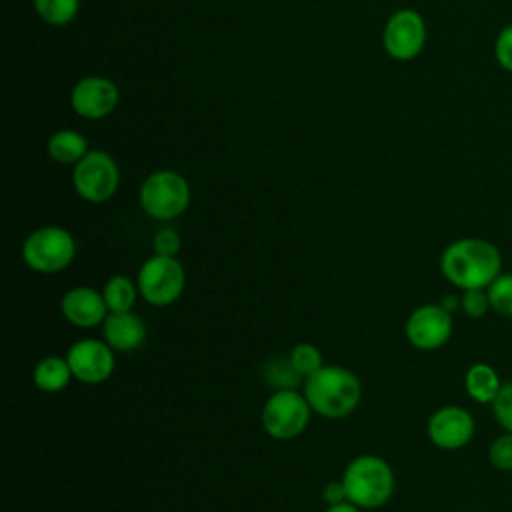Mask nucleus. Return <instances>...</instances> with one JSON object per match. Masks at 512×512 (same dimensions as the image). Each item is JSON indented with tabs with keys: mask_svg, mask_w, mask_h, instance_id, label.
Wrapping results in <instances>:
<instances>
[{
	"mask_svg": "<svg viewBox=\"0 0 512 512\" xmlns=\"http://www.w3.org/2000/svg\"><path fill=\"white\" fill-rule=\"evenodd\" d=\"M500 250L482 238H460L450 242L440 256L442 276L460 290L488 288L500 274Z\"/></svg>",
	"mask_w": 512,
	"mask_h": 512,
	"instance_id": "nucleus-1",
	"label": "nucleus"
},
{
	"mask_svg": "<svg viewBox=\"0 0 512 512\" xmlns=\"http://www.w3.org/2000/svg\"><path fill=\"white\" fill-rule=\"evenodd\" d=\"M304 396L312 412L324 418H344L356 410L362 386L352 370L330 364L306 378Z\"/></svg>",
	"mask_w": 512,
	"mask_h": 512,
	"instance_id": "nucleus-2",
	"label": "nucleus"
},
{
	"mask_svg": "<svg viewBox=\"0 0 512 512\" xmlns=\"http://www.w3.org/2000/svg\"><path fill=\"white\" fill-rule=\"evenodd\" d=\"M342 484L346 488V498L358 508H380L394 492V472L390 464L374 454L356 456L348 462Z\"/></svg>",
	"mask_w": 512,
	"mask_h": 512,
	"instance_id": "nucleus-3",
	"label": "nucleus"
},
{
	"mask_svg": "<svg viewBox=\"0 0 512 512\" xmlns=\"http://www.w3.org/2000/svg\"><path fill=\"white\" fill-rule=\"evenodd\" d=\"M76 256L74 236L60 226L36 228L22 244L24 264L40 274H54L72 264Z\"/></svg>",
	"mask_w": 512,
	"mask_h": 512,
	"instance_id": "nucleus-4",
	"label": "nucleus"
},
{
	"mask_svg": "<svg viewBox=\"0 0 512 512\" xmlns=\"http://www.w3.org/2000/svg\"><path fill=\"white\" fill-rule=\"evenodd\" d=\"M140 206L154 220H172L190 204V186L174 170L152 172L140 186Z\"/></svg>",
	"mask_w": 512,
	"mask_h": 512,
	"instance_id": "nucleus-5",
	"label": "nucleus"
},
{
	"mask_svg": "<svg viewBox=\"0 0 512 512\" xmlns=\"http://www.w3.org/2000/svg\"><path fill=\"white\" fill-rule=\"evenodd\" d=\"M140 296L152 306L174 304L186 286L184 266L176 256H150L136 276Z\"/></svg>",
	"mask_w": 512,
	"mask_h": 512,
	"instance_id": "nucleus-6",
	"label": "nucleus"
},
{
	"mask_svg": "<svg viewBox=\"0 0 512 512\" xmlns=\"http://www.w3.org/2000/svg\"><path fill=\"white\" fill-rule=\"evenodd\" d=\"M310 404L296 388L276 390L262 408V426L274 440H292L304 432L310 420Z\"/></svg>",
	"mask_w": 512,
	"mask_h": 512,
	"instance_id": "nucleus-7",
	"label": "nucleus"
},
{
	"mask_svg": "<svg viewBox=\"0 0 512 512\" xmlns=\"http://www.w3.org/2000/svg\"><path fill=\"white\" fill-rule=\"evenodd\" d=\"M72 184L80 198L100 204L110 200L118 190L120 172L108 152L90 150L80 162L74 164Z\"/></svg>",
	"mask_w": 512,
	"mask_h": 512,
	"instance_id": "nucleus-8",
	"label": "nucleus"
},
{
	"mask_svg": "<svg viewBox=\"0 0 512 512\" xmlns=\"http://www.w3.org/2000/svg\"><path fill=\"white\" fill-rule=\"evenodd\" d=\"M382 42L394 60L406 62L416 58L426 44V22L422 14L412 8L396 10L384 26Z\"/></svg>",
	"mask_w": 512,
	"mask_h": 512,
	"instance_id": "nucleus-9",
	"label": "nucleus"
},
{
	"mask_svg": "<svg viewBox=\"0 0 512 512\" xmlns=\"http://www.w3.org/2000/svg\"><path fill=\"white\" fill-rule=\"evenodd\" d=\"M408 342L418 350H438L452 336V312L442 304H424L412 310L404 326Z\"/></svg>",
	"mask_w": 512,
	"mask_h": 512,
	"instance_id": "nucleus-10",
	"label": "nucleus"
},
{
	"mask_svg": "<svg viewBox=\"0 0 512 512\" xmlns=\"http://www.w3.org/2000/svg\"><path fill=\"white\" fill-rule=\"evenodd\" d=\"M66 360L70 364L72 376L84 384L106 382L116 366L114 350L110 344L96 338L76 340L68 348Z\"/></svg>",
	"mask_w": 512,
	"mask_h": 512,
	"instance_id": "nucleus-11",
	"label": "nucleus"
},
{
	"mask_svg": "<svg viewBox=\"0 0 512 512\" xmlns=\"http://www.w3.org/2000/svg\"><path fill=\"white\" fill-rule=\"evenodd\" d=\"M474 418L462 406H440L428 420L426 432L434 446L442 450H458L474 436Z\"/></svg>",
	"mask_w": 512,
	"mask_h": 512,
	"instance_id": "nucleus-12",
	"label": "nucleus"
},
{
	"mask_svg": "<svg viewBox=\"0 0 512 512\" xmlns=\"http://www.w3.org/2000/svg\"><path fill=\"white\" fill-rule=\"evenodd\" d=\"M118 88L104 76H86L72 88V110L88 120H100L114 112L118 104Z\"/></svg>",
	"mask_w": 512,
	"mask_h": 512,
	"instance_id": "nucleus-13",
	"label": "nucleus"
},
{
	"mask_svg": "<svg viewBox=\"0 0 512 512\" xmlns=\"http://www.w3.org/2000/svg\"><path fill=\"white\" fill-rule=\"evenodd\" d=\"M62 316L78 328H92L102 324L110 314L102 292L90 286H76L62 296L60 302Z\"/></svg>",
	"mask_w": 512,
	"mask_h": 512,
	"instance_id": "nucleus-14",
	"label": "nucleus"
},
{
	"mask_svg": "<svg viewBox=\"0 0 512 512\" xmlns=\"http://www.w3.org/2000/svg\"><path fill=\"white\" fill-rule=\"evenodd\" d=\"M104 342L112 350L132 352L138 350L146 340V324L134 312H110L102 322Z\"/></svg>",
	"mask_w": 512,
	"mask_h": 512,
	"instance_id": "nucleus-15",
	"label": "nucleus"
},
{
	"mask_svg": "<svg viewBox=\"0 0 512 512\" xmlns=\"http://www.w3.org/2000/svg\"><path fill=\"white\" fill-rule=\"evenodd\" d=\"M72 370L66 356H44L32 370L34 386L42 392H60L72 380Z\"/></svg>",
	"mask_w": 512,
	"mask_h": 512,
	"instance_id": "nucleus-16",
	"label": "nucleus"
},
{
	"mask_svg": "<svg viewBox=\"0 0 512 512\" xmlns=\"http://www.w3.org/2000/svg\"><path fill=\"white\" fill-rule=\"evenodd\" d=\"M502 382L496 374V370L484 362H478V364H472L468 370H466V376H464V388L468 392V396L472 400H476L478 404H492V400L496 398L498 390H500Z\"/></svg>",
	"mask_w": 512,
	"mask_h": 512,
	"instance_id": "nucleus-17",
	"label": "nucleus"
},
{
	"mask_svg": "<svg viewBox=\"0 0 512 512\" xmlns=\"http://www.w3.org/2000/svg\"><path fill=\"white\" fill-rule=\"evenodd\" d=\"M48 154L58 164H76L88 154V142L80 132L64 128L50 136Z\"/></svg>",
	"mask_w": 512,
	"mask_h": 512,
	"instance_id": "nucleus-18",
	"label": "nucleus"
},
{
	"mask_svg": "<svg viewBox=\"0 0 512 512\" xmlns=\"http://www.w3.org/2000/svg\"><path fill=\"white\" fill-rule=\"evenodd\" d=\"M138 284H134L124 274H114L104 284L102 296L106 300V306L110 312H128L132 310L136 296H138Z\"/></svg>",
	"mask_w": 512,
	"mask_h": 512,
	"instance_id": "nucleus-19",
	"label": "nucleus"
},
{
	"mask_svg": "<svg viewBox=\"0 0 512 512\" xmlns=\"http://www.w3.org/2000/svg\"><path fill=\"white\" fill-rule=\"evenodd\" d=\"M32 2L38 16L52 26L70 24L80 10V0H32Z\"/></svg>",
	"mask_w": 512,
	"mask_h": 512,
	"instance_id": "nucleus-20",
	"label": "nucleus"
},
{
	"mask_svg": "<svg viewBox=\"0 0 512 512\" xmlns=\"http://www.w3.org/2000/svg\"><path fill=\"white\" fill-rule=\"evenodd\" d=\"M490 308L506 318H512V272H500L486 288Z\"/></svg>",
	"mask_w": 512,
	"mask_h": 512,
	"instance_id": "nucleus-21",
	"label": "nucleus"
},
{
	"mask_svg": "<svg viewBox=\"0 0 512 512\" xmlns=\"http://www.w3.org/2000/svg\"><path fill=\"white\" fill-rule=\"evenodd\" d=\"M288 360H290V364L294 366V370H296L302 378H308L310 374H314L318 368L324 366V362H322V352H320L314 344H308V342L296 344V346L290 350Z\"/></svg>",
	"mask_w": 512,
	"mask_h": 512,
	"instance_id": "nucleus-22",
	"label": "nucleus"
},
{
	"mask_svg": "<svg viewBox=\"0 0 512 512\" xmlns=\"http://www.w3.org/2000/svg\"><path fill=\"white\" fill-rule=\"evenodd\" d=\"M300 378L302 376L294 370V366L290 364L288 358H278V360H272L264 366V380H266L268 386H272L276 390L296 388Z\"/></svg>",
	"mask_w": 512,
	"mask_h": 512,
	"instance_id": "nucleus-23",
	"label": "nucleus"
},
{
	"mask_svg": "<svg viewBox=\"0 0 512 512\" xmlns=\"http://www.w3.org/2000/svg\"><path fill=\"white\" fill-rule=\"evenodd\" d=\"M488 458L494 468L508 472L512 470V432L496 436L488 448Z\"/></svg>",
	"mask_w": 512,
	"mask_h": 512,
	"instance_id": "nucleus-24",
	"label": "nucleus"
},
{
	"mask_svg": "<svg viewBox=\"0 0 512 512\" xmlns=\"http://www.w3.org/2000/svg\"><path fill=\"white\" fill-rule=\"evenodd\" d=\"M492 414L506 432H512V380L500 386L496 398L492 400Z\"/></svg>",
	"mask_w": 512,
	"mask_h": 512,
	"instance_id": "nucleus-25",
	"label": "nucleus"
},
{
	"mask_svg": "<svg viewBox=\"0 0 512 512\" xmlns=\"http://www.w3.org/2000/svg\"><path fill=\"white\" fill-rule=\"evenodd\" d=\"M494 58L502 70L512 72V24L498 30L494 40Z\"/></svg>",
	"mask_w": 512,
	"mask_h": 512,
	"instance_id": "nucleus-26",
	"label": "nucleus"
},
{
	"mask_svg": "<svg viewBox=\"0 0 512 512\" xmlns=\"http://www.w3.org/2000/svg\"><path fill=\"white\" fill-rule=\"evenodd\" d=\"M460 308L470 318H482L488 312V308H490L488 294L482 288L464 290V294L460 296Z\"/></svg>",
	"mask_w": 512,
	"mask_h": 512,
	"instance_id": "nucleus-27",
	"label": "nucleus"
},
{
	"mask_svg": "<svg viewBox=\"0 0 512 512\" xmlns=\"http://www.w3.org/2000/svg\"><path fill=\"white\" fill-rule=\"evenodd\" d=\"M152 248H154V254H160V256H176L178 250H180V236H178V232H176L174 228H170V226L160 228V230L154 234Z\"/></svg>",
	"mask_w": 512,
	"mask_h": 512,
	"instance_id": "nucleus-28",
	"label": "nucleus"
},
{
	"mask_svg": "<svg viewBox=\"0 0 512 512\" xmlns=\"http://www.w3.org/2000/svg\"><path fill=\"white\" fill-rule=\"evenodd\" d=\"M322 500H324L328 506L348 500V498H346V488H344L342 480H338V482H336V480L328 482V484L322 488Z\"/></svg>",
	"mask_w": 512,
	"mask_h": 512,
	"instance_id": "nucleus-29",
	"label": "nucleus"
},
{
	"mask_svg": "<svg viewBox=\"0 0 512 512\" xmlns=\"http://www.w3.org/2000/svg\"><path fill=\"white\" fill-rule=\"evenodd\" d=\"M326 512H360V508H358L356 504H352L350 500H344V502H338V504L328 506Z\"/></svg>",
	"mask_w": 512,
	"mask_h": 512,
	"instance_id": "nucleus-30",
	"label": "nucleus"
},
{
	"mask_svg": "<svg viewBox=\"0 0 512 512\" xmlns=\"http://www.w3.org/2000/svg\"><path fill=\"white\" fill-rule=\"evenodd\" d=\"M440 304H442V306H444L448 312H454V308H456V306H460V300H458L456 296L448 294V296H446V298H444Z\"/></svg>",
	"mask_w": 512,
	"mask_h": 512,
	"instance_id": "nucleus-31",
	"label": "nucleus"
}]
</instances>
